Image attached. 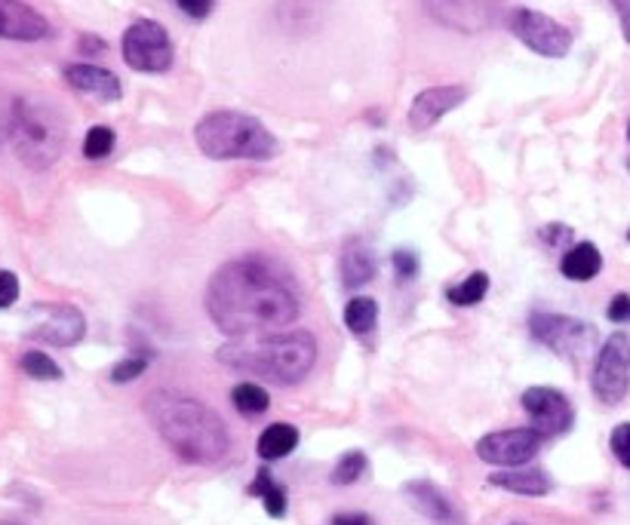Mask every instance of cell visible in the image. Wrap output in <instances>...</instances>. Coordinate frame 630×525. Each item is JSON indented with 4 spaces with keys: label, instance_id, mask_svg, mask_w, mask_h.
I'll return each instance as SVG.
<instances>
[{
    "label": "cell",
    "instance_id": "cell-15",
    "mask_svg": "<svg viewBox=\"0 0 630 525\" xmlns=\"http://www.w3.org/2000/svg\"><path fill=\"white\" fill-rule=\"evenodd\" d=\"M53 34L46 15L38 13L25 0H0V41L38 43Z\"/></svg>",
    "mask_w": 630,
    "mask_h": 525
},
{
    "label": "cell",
    "instance_id": "cell-39",
    "mask_svg": "<svg viewBox=\"0 0 630 525\" xmlns=\"http://www.w3.org/2000/svg\"><path fill=\"white\" fill-rule=\"evenodd\" d=\"M81 53H86V56H99V53H105V41L102 38H93V34H84L81 38Z\"/></svg>",
    "mask_w": 630,
    "mask_h": 525
},
{
    "label": "cell",
    "instance_id": "cell-3",
    "mask_svg": "<svg viewBox=\"0 0 630 525\" xmlns=\"http://www.w3.org/2000/svg\"><path fill=\"white\" fill-rule=\"evenodd\" d=\"M215 356L228 369L249 372L274 384H299L314 369L317 339L305 329H292L268 339L231 341V344H222Z\"/></svg>",
    "mask_w": 630,
    "mask_h": 525
},
{
    "label": "cell",
    "instance_id": "cell-22",
    "mask_svg": "<svg viewBox=\"0 0 630 525\" xmlns=\"http://www.w3.org/2000/svg\"><path fill=\"white\" fill-rule=\"evenodd\" d=\"M249 495L261 497L265 511H268V516H274V519L287 516V489H284L280 483H274L271 470L268 468L258 470L256 480H253V485H249Z\"/></svg>",
    "mask_w": 630,
    "mask_h": 525
},
{
    "label": "cell",
    "instance_id": "cell-41",
    "mask_svg": "<svg viewBox=\"0 0 630 525\" xmlns=\"http://www.w3.org/2000/svg\"><path fill=\"white\" fill-rule=\"evenodd\" d=\"M0 525H19V523H0Z\"/></svg>",
    "mask_w": 630,
    "mask_h": 525
},
{
    "label": "cell",
    "instance_id": "cell-20",
    "mask_svg": "<svg viewBox=\"0 0 630 525\" xmlns=\"http://www.w3.org/2000/svg\"><path fill=\"white\" fill-rule=\"evenodd\" d=\"M559 270L573 283H588L602 270L600 249L594 243H575L573 249L563 256V261H559Z\"/></svg>",
    "mask_w": 630,
    "mask_h": 525
},
{
    "label": "cell",
    "instance_id": "cell-8",
    "mask_svg": "<svg viewBox=\"0 0 630 525\" xmlns=\"http://www.w3.org/2000/svg\"><path fill=\"white\" fill-rule=\"evenodd\" d=\"M508 29L516 41L526 43L532 53L545 58H563L573 50V31L563 22L551 19L547 13L530 10V7H516L508 13Z\"/></svg>",
    "mask_w": 630,
    "mask_h": 525
},
{
    "label": "cell",
    "instance_id": "cell-9",
    "mask_svg": "<svg viewBox=\"0 0 630 525\" xmlns=\"http://www.w3.org/2000/svg\"><path fill=\"white\" fill-rule=\"evenodd\" d=\"M594 397L602 406H618L630 394V335L612 332L597 354L594 372H590Z\"/></svg>",
    "mask_w": 630,
    "mask_h": 525
},
{
    "label": "cell",
    "instance_id": "cell-28",
    "mask_svg": "<svg viewBox=\"0 0 630 525\" xmlns=\"http://www.w3.org/2000/svg\"><path fill=\"white\" fill-rule=\"evenodd\" d=\"M117 136L111 127H93L84 139V157L86 160H105L115 151Z\"/></svg>",
    "mask_w": 630,
    "mask_h": 525
},
{
    "label": "cell",
    "instance_id": "cell-38",
    "mask_svg": "<svg viewBox=\"0 0 630 525\" xmlns=\"http://www.w3.org/2000/svg\"><path fill=\"white\" fill-rule=\"evenodd\" d=\"M332 525H373L366 513H339L332 516Z\"/></svg>",
    "mask_w": 630,
    "mask_h": 525
},
{
    "label": "cell",
    "instance_id": "cell-25",
    "mask_svg": "<svg viewBox=\"0 0 630 525\" xmlns=\"http://www.w3.org/2000/svg\"><path fill=\"white\" fill-rule=\"evenodd\" d=\"M231 403H234V409H237L241 415L256 418V415L268 413V406H271V394H268L261 384L244 382L231 390Z\"/></svg>",
    "mask_w": 630,
    "mask_h": 525
},
{
    "label": "cell",
    "instance_id": "cell-37",
    "mask_svg": "<svg viewBox=\"0 0 630 525\" xmlns=\"http://www.w3.org/2000/svg\"><path fill=\"white\" fill-rule=\"evenodd\" d=\"M612 3V10L618 13V22H621V34H624V41L630 43V0H609Z\"/></svg>",
    "mask_w": 630,
    "mask_h": 525
},
{
    "label": "cell",
    "instance_id": "cell-5",
    "mask_svg": "<svg viewBox=\"0 0 630 525\" xmlns=\"http://www.w3.org/2000/svg\"><path fill=\"white\" fill-rule=\"evenodd\" d=\"M194 142L210 160H271L280 142L258 117L244 111H210L194 127Z\"/></svg>",
    "mask_w": 630,
    "mask_h": 525
},
{
    "label": "cell",
    "instance_id": "cell-12",
    "mask_svg": "<svg viewBox=\"0 0 630 525\" xmlns=\"http://www.w3.org/2000/svg\"><path fill=\"white\" fill-rule=\"evenodd\" d=\"M520 403H523V409H526V415L532 418V427H535L542 437H563V433L573 430V403H569L566 394L557 390V387H530Z\"/></svg>",
    "mask_w": 630,
    "mask_h": 525
},
{
    "label": "cell",
    "instance_id": "cell-16",
    "mask_svg": "<svg viewBox=\"0 0 630 525\" xmlns=\"http://www.w3.org/2000/svg\"><path fill=\"white\" fill-rule=\"evenodd\" d=\"M65 81H68L72 89L96 96L99 101H120V96H124V86L117 81V74H111L108 68H99V65H89V62L68 65Z\"/></svg>",
    "mask_w": 630,
    "mask_h": 525
},
{
    "label": "cell",
    "instance_id": "cell-2",
    "mask_svg": "<svg viewBox=\"0 0 630 525\" xmlns=\"http://www.w3.org/2000/svg\"><path fill=\"white\" fill-rule=\"evenodd\" d=\"M145 413L160 440L185 464L210 468L231 452L228 427L201 399L185 397L179 390H154L145 399Z\"/></svg>",
    "mask_w": 630,
    "mask_h": 525
},
{
    "label": "cell",
    "instance_id": "cell-10",
    "mask_svg": "<svg viewBox=\"0 0 630 525\" xmlns=\"http://www.w3.org/2000/svg\"><path fill=\"white\" fill-rule=\"evenodd\" d=\"M542 433L535 427H511V430H495L477 442V458L492 468H523L542 449Z\"/></svg>",
    "mask_w": 630,
    "mask_h": 525
},
{
    "label": "cell",
    "instance_id": "cell-24",
    "mask_svg": "<svg viewBox=\"0 0 630 525\" xmlns=\"http://www.w3.org/2000/svg\"><path fill=\"white\" fill-rule=\"evenodd\" d=\"M487 296H489L487 270H473V274H468L461 283L449 286V292H446V299L452 301V304H459V308H473V304H480Z\"/></svg>",
    "mask_w": 630,
    "mask_h": 525
},
{
    "label": "cell",
    "instance_id": "cell-19",
    "mask_svg": "<svg viewBox=\"0 0 630 525\" xmlns=\"http://www.w3.org/2000/svg\"><path fill=\"white\" fill-rule=\"evenodd\" d=\"M406 497L416 504L418 513H425L430 523L449 525L456 523V507L449 504V497L430 483H409L406 485Z\"/></svg>",
    "mask_w": 630,
    "mask_h": 525
},
{
    "label": "cell",
    "instance_id": "cell-1",
    "mask_svg": "<svg viewBox=\"0 0 630 525\" xmlns=\"http://www.w3.org/2000/svg\"><path fill=\"white\" fill-rule=\"evenodd\" d=\"M206 313L225 335H253L289 326L301 311L299 292L261 258H234L206 286Z\"/></svg>",
    "mask_w": 630,
    "mask_h": 525
},
{
    "label": "cell",
    "instance_id": "cell-36",
    "mask_svg": "<svg viewBox=\"0 0 630 525\" xmlns=\"http://www.w3.org/2000/svg\"><path fill=\"white\" fill-rule=\"evenodd\" d=\"M542 240H545L551 249H557V246H563L566 240H573V231L563 225H547L545 231H542Z\"/></svg>",
    "mask_w": 630,
    "mask_h": 525
},
{
    "label": "cell",
    "instance_id": "cell-35",
    "mask_svg": "<svg viewBox=\"0 0 630 525\" xmlns=\"http://www.w3.org/2000/svg\"><path fill=\"white\" fill-rule=\"evenodd\" d=\"M175 7L188 15V19H206L213 13L215 0H175Z\"/></svg>",
    "mask_w": 630,
    "mask_h": 525
},
{
    "label": "cell",
    "instance_id": "cell-34",
    "mask_svg": "<svg viewBox=\"0 0 630 525\" xmlns=\"http://www.w3.org/2000/svg\"><path fill=\"white\" fill-rule=\"evenodd\" d=\"M606 317H609L612 323H630V292H618L616 299L609 301Z\"/></svg>",
    "mask_w": 630,
    "mask_h": 525
},
{
    "label": "cell",
    "instance_id": "cell-33",
    "mask_svg": "<svg viewBox=\"0 0 630 525\" xmlns=\"http://www.w3.org/2000/svg\"><path fill=\"white\" fill-rule=\"evenodd\" d=\"M19 277H15L13 270H0V311L3 308H13L15 301H19Z\"/></svg>",
    "mask_w": 630,
    "mask_h": 525
},
{
    "label": "cell",
    "instance_id": "cell-40",
    "mask_svg": "<svg viewBox=\"0 0 630 525\" xmlns=\"http://www.w3.org/2000/svg\"><path fill=\"white\" fill-rule=\"evenodd\" d=\"M628 142H630V124H628Z\"/></svg>",
    "mask_w": 630,
    "mask_h": 525
},
{
    "label": "cell",
    "instance_id": "cell-27",
    "mask_svg": "<svg viewBox=\"0 0 630 525\" xmlns=\"http://www.w3.org/2000/svg\"><path fill=\"white\" fill-rule=\"evenodd\" d=\"M366 473V454L348 452L339 458V464L332 468V485H354Z\"/></svg>",
    "mask_w": 630,
    "mask_h": 525
},
{
    "label": "cell",
    "instance_id": "cell-14",
    "mask_svg": "<svg viewBox=\"0 0 630 525\" xmlns=\"http://www.w3.org/2000/svg\"><path fill=\"white\" fill-rule=\"evenodd\" d=\"M468 99V89L459 84H444V86H430V89H421L413 105H409V127L416 132H425L434 124H440L446 114L456 111L459 105H465Z\"/></svg>",
    "mask_w": 630,
    "mask_h": 525
},
{
    "label": "cell",
    "instance_id": "cell-6",
    "mask_svg": "<svg viewBox=\"0 0 630 525\" xmlns=\"http://www.w3.org/2000/svg\"><path fill=\"white\" fill-rule=\"evenodd\" d=\"M530 329L532 339L566 360H581L600 341V332L594 323H585L578 317H563V313H532Z\"/></svg>",
    "mask_w": 630,
    "mask_h": 525
},
{
    "label": "cell",
    "instance_id": "cell-18",
    "mask_svg": "<svg viewBox=\"0 0 630 525\" xmlns=\"http://www.w3.org/2000/svg\"><path fill=\"white\" fill-rule=\"evenodd\" d=\"M375 280V256L366 243L351 240L342 249V286L344 289H360V286Z\"/></svg>",
    "mask_w": 630,
    "mask_h": 525
},
{
    "label": "cell",
    "instance_id": "cell-32",
    "mask_svg": "<svg viewBox=\"0 0 630 525\" xmlns=\"http://www.w3.org/2000/svg\"><path fill=\"white\" fill-rule=\"evenodd\" d=\"M609 446H612V454L618 458L621 468L630 470V425H618L609 437Z\"/></svg>",
    "mask_w": 630,
    "mask_h": 525
},
{
    "label": "cell",
    "instance_id": "cell-11",
    "mask_svg": "<svg viewBox=\"0 0 630 525\" xmlns=\"http://www.w3.org/2000/svg\"><path fill=\"white\" fill-rule=\"evenodd\" d=\"M31 317H34V326L29 329L31 341L72 347L86 335V317L74 304H38L31 308Z\"/></svg>",
    "mask_w": 630,
    "mask_h": 525
},
{
    "label": "cell",
    "instance_id": "cell-43",
    "mask_svg": "<svg viewBox=\"0 0 630 525\" xmlns=\"http://www.w3.org/2000/svg\"><path fill=\"white\" fill-rule=\"evenodd\" d=\"M628 170H630V157H628Z\"/></svg>",
    "mask_w": 630,
    "mask_h": 525
},
{
    "label": "cell",
    "instance_id": "cell-44",
    "mask_svg": "<svg viewBox=\"0 0 630 525\" xmlns=\"http://www.w3.org/2000/svg\"><path fill=\"white\" fill-rule=\"evenodd\" d=\"M628 240H630V231H628Z\"/></svg>",
    "mask_w": 630,
    "mask_h": 525
},
{
    "label": "cell",
    "instance_id": "cell-26",
    "mask_svg": "<svg viewBox=\"0 0 630 525\" xmlns=\"http://www.w3.org/2000/svg\"><path fill=\"white\" fill-rule=\"evenodd\" d=\"M19 366H22V372H25L29 378H38V382H58V378H62V369H58L56 360L46 356L43 351H29V354H22Z\"/></svg>",
    "mask_w": 630,
    "mask_h": 525
},
{
    "label": "cell",
    "instance_id": "cell-23",
    "mask_svg": "<svg viewBox=\"0 0 630 525\" xmlns=\"http://www.w3.org/2000/svg\"><path fill=\"white\" fill-rule=\"evenodd\" d=\"M375 323H378V304H375L373 299L360 296V299L348 301V308H344V326L351 329L357 339L373 335Z\"/></svg>",
    "mask_w": 630,
    "mask_h": 525
},
{
    "label": "cell",
    "instance_id": "cell-31",
    "mask_svg": "<svg viewBox=\"0 0 630 525\" xmlns=\"http://www.w3.org/2000/svg\"><path fill=\"white\" fill-rule=\"evenodd\" d=\"M391 265H394V270H397V277H401V280H413V277H418L416 249H394Z\"/></svg>",
    "mask_w": 630,
    "mask_h": 525
},
{
    "label": "cell",
    "instance_id": "cell-29",
    "mask_svg": "<svg viewBox=\"0 0 630 525\" xmlns=\"http://www.w3.org/2000/svg\"><path fill=\"white\" fill-rule=\"evenodd\" d=\"M323 10V0H284L280 3V15L289 25H311Z\"/></svg>",
    "mask_w": 630,
    "mask_h": 525
},
{
    "label": "cell",
    "instance_id": "cell-42",
    "mask_svg": "<svg viewBox=\"0 0 630 525\" xmlns=\"http://www.w3.org/2000/svg\"><path fill=\"white\" fill-rule=\"evenodd\" d=\"M508 525H523V523H508Z\"/></svg>",
    "mask_w": 630,
    "mask_h": 525
},
{
    "label": "cell",
    "instance_id": "cell-30",
    "mask_svg": "<svg viewBox=\"0 0 630 525\" xmlns=\"http://www.w3.org/2000/svg\"><path fill=\"white\" fill-rule=\"evenodd\" d=\"M145 369H148V360H145V356H129V360L117 363L115 369H111V382L115 384L136 382L139 375H145Z\"/></svg>",
    "mask_w": 630,
    "mask_h": 525
},
{
    "label": "cell",
    "instance_id": "cell-21",
    "mask_svg": "<svg viewBox=\"0 0 630 525\" xmlns=\"http://www.w3.org/2000/svg\"><path fill=\"white\" fill-rule=\"evenodd\" d=\"M299 446V430L292 425H271L261 430V437L256 442V452L261 461H280L289 452H296Z\"/></svg>",
    "mask_w": 630,
    "mask_h": 525
},
{
    "label": "cell",
    "instance_id": "cell-4",
    "mask_svg": "<svg viewBox=\"0 0 630 525\" xmlns=\"http://www.w3.org/2000/svg\"><path fill=\"white\" fill-rule=\"evenodd\" d=\"M7 144L29 170H50L65 148V120L46 101L13 96L7 99Z\"/></svg>",
    "mask_w": 630,
    "mask_h": 525
},
{
    "label": "cell",
    "instance_id": "cell-17",
    "mask_svg": "<svg viewBox=\"0 0 630 525\" xmlns=\"http://www.w3.org/2000/svg\"><path fill=\"white\" fill-rule=\"evenodd\" d=\"M489 485L495 489H504V492H514V495L526 497H542L554 492V480L547 476L545 470L538 468H511L499 470L489 476Z\"/></svg>",
    "mask_w": 630,
    "mask_h": 525
},
{
    "label": "cell",
    "instance_id": "cell-13",
    "mask_svg": "<svg viewBox=\"0 0 630 525\" xmlns=\"http://www.w3.org/2000/svg\"><path fill=\"white\" fill-rule=\"evenodd\" d=\"M502 0H425V10L434 22L461 34L487 31L499 15Z\"/></svg>",
    "mask_w": 630,
    "mask_h": 525
},
{
    "label": "cell",
    "instance_id": "cell-7",
    "mask_svg": "<svg viewBox=\"0 0 630 525\" xmlns=\"http://www.w3.org/2000/svg\"><path fill=\"white\" fill-rule=\"evenodd\" d=\"M124 62H127L132 72L142 74H163L172 68V41L167 29L154 22V19H139L132 22L124 34Z\"/></svg>",
    "mask_w": 630,
    "mask_h": 525
}]
</instances>
